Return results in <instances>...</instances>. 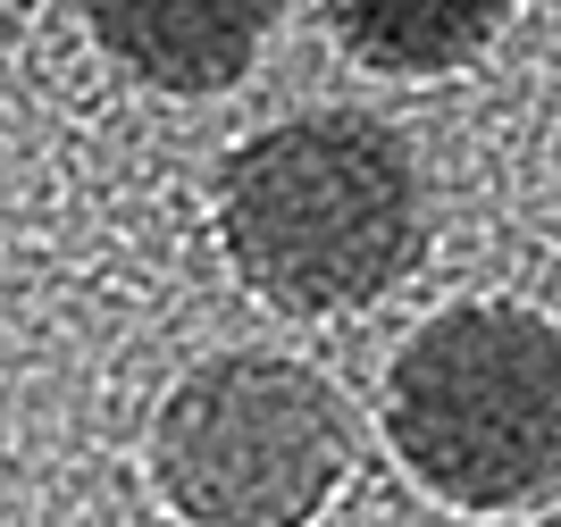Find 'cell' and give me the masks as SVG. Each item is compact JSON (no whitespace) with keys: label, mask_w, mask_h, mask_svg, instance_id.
Masks as SVG:
<instances>
[{"label":"cell","mask_w":561,"mask_h":527,"mask_svg":"<svg viewBox=\"0 0 561 527\" xmlns=\"http://www.w3.org/2000/svg\"><path fill=\"white\" fill-rule=\"evenodd\" d=\"M218 243L234 276L294 319L369 310L427 243L420 160L369 110L260 126L218 168Z\"/></svg>","instance_id":"obj_1"},{"label":"cell","mask_w":561,"mask_h":527,"mask_svg":"<svg viewBox=\"0 0 561 527\" xmlns=\"http://www.w3.org/2000/svg\"><path fill=\"white\" fill-rule=\"evenodd\" d=\"M386 444L445 511L494 519L561 494V319L453 301L386 368Z\"/></svg>","instance_id":"obj_2"},{"label":"cell","mask_w":561,"mask_h":527,"mask_svg":"<svg viewBox=\"0 0 561 527\" xmlns=\"http://www.w3.org/2000/svg\"><path fill=\"white\" fill-rule=\"evenodd\" d=\"M344 478V393L285 352H218L151 419V485L185 527H310Z\"/></svg>","instance_id":"obj_3"},{"label":"cell","mask_w":561,"mask_h":527,"mask_svg":"<svg viewBox=\"0 0 561 527\" xmlns=\"http://www.w3.org/2000/svg\"><path fill=\"white\" fill-rule=\"evenodd\" d=\"M84 25L135 84L202 101L252 76L277 34V0H84Z\"/></svg>","instance_id":"obj_4"},{"label":"cell","mask_w":561,"mask_h":527,"mask_svg":"<svg viewBox=\"0 0 561 527\" xmlns=\"http://www.w3.org/2000/svg\"><path fill=\"white\" fill-rule=\"evenodd\" d=\"M519 0H328L335 43L377 76H453L503 43Z\"/></svg>","instance_id":"obj_5"}]
</instances>
